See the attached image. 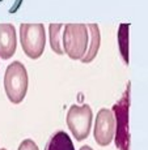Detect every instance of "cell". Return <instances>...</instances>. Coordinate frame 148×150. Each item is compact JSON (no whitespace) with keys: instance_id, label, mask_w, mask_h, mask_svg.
I'll return each instance as SVG.
<instances>
[{"instance_id":"cell-1","label":"cell","mask_w":148,"mask_h":150,"mask_svg":"<svg viewBox=\"0 0 148 150\" xmlns=\"http://www.w3.org/2000/svg\"><path fill=\"white\" fill-rule=\"evenodd\" d=\"M28 71L21 62H13L5 69L4 90L8 99L13 105H19L25 99L28 93Z\"/></svg>"},{"instance_id":"cell-2","label":"cell","mask_w":148,"mask_h":150,"mask_svg":"<svg viewBox=\"0 0 148 150\" xmlns=\"http://www.w3.org/2000/svg\"><path fill=\"white\" fill-rule=\"evenodd\" d=\"M89 42V30L85 24H67L63 28L62 46L72 60H81Z\"/></svg>"},{"instance_id":"cell-3","label":"cell","mask_w":148,"mask_h":150,"mask_svg":"<svg viewBox=\"0 0 148 150\" xmlns=\"http://www.w3.org/2000/svg\"><path fill=\"white\" fill-rule=\"evenodd\" d=\"M131 83H127L123 96L113 107L115 120V146L118 150H130V132H129V108L131 102Z\"/></svg>"},{"instance_id":"cell-4","label":"cell","mask_w":148,"mask_h":150,"mask_svg":"<svg viewBox=\"0 0 148 150\" xmlns=\"http://www.w3.org/2000/svg\"><path fill=\"white\" fill-rule=\"evenodd\" d=\"M20 43L28 57L37 60L42 56L46 46V31L43 24L20 25Z\"/></svg>"},{"instance_id":"cell-5","label":"cell","mask_w":148,"mask_h":150,"mask_svg":"<svg viewBox=\"0 0 148 150\" xmlns=\"http://www.w3.org/2000/svg\"><path fill=\"white\" fill-rule=\"evenodd\" d=\"M93 122V112L89 105H72L67 112V125L76 141H83L89 136Z\"/></svg>"},{"instance_id":"cell-6","label":"cell","mask_w":148,"mask_h":150,"mask_svg":"<svg viewBox=\"0 0 148 150\" xmlns=\"http://www.w3.org/2000/svg\"><path fill=\"white\" fill-rule=\"evenodd\" d=\"M115 120L114 114L109 108H101L96 115L93 136L100 146H108L114 138Z\"/></svg>"},{"instance_id":"cell-7","label":"cell","mask_w":148,"mask_h":150,"mask_svg":"<svg viewBox=\"0 0 148 150\" xmlns=\"http://www.w3.org/2000/svg\"><path fill=\"white\" fill-rule=\"evenodd\" d=\"M17 33L12 24H0V57L8 60L16 54Z\"/></svg>"},{"instance_id":"cell-8","label":"cell","mask_w":148,"mask_h":150,"mask_svg":"<svg viewBox=\"0 0 148 150\" xmlns=\"http://www.w3.org/2000/svg\"><path fill=\"white\" fill-rule=\"evenodd\" d=\"M88 30H89V42H88V48L85 51V55L81 57L80 62L84 64L92 63L97 56L98 51H100L101 46V31L97 24H88Z\"/></svg>"},{"instance_id":"cell-9","label":"cell","mask_w":148,"mask_h":150,"mask_svg":"<svg viewBox=\"0 0 148 150\" xmlns=\"http://www.w3.org/2000/svg\"><path fill=\"white\" fill-rule=\"evenodd\" d=\"M45 150H75V146L64 131H58L49 138Z\"/></svg>"},{"instance_id":"cell-10","label":"cell","mask_w":148,"mask_h":150,"mask_svg":"<svg viewBox=\"0 0 148 150\" xmlns=\"http://www.w3.org/2000/svg\"><path fill=\"white\" fill-rule=\"evenodd\" d=\"M63 24H50L49 25V42H50L51 51L56 55H63L62 46V34H63Z\"/></svg>"},{"instance_id":"cell-11","label":"cell","mask_w":148,"mask_h":150,"mask_svg":"<svg viewBox=\"0 0 148 150\" xmlns=\"http://www.w3.org/2000/svg\"><path fill=\"white\" fill-rule=\"evenodd\" d=\"M129 29H130V24H121L117 37L122 60H123V63L126 65H129Z\"/></svg>"},{"instance_id":"cell-12","label":"cell","mask_w":148,"mask_h":150,"mask_svg":"<svg viewBox=\"0 0 148 150\" xmlns=\"http://www.w3.org/2000/svg\"><path fill=\"white\" fill-rule=\"evenodd\" d=\"M17 150H39V149H38V146H37V144L34 142L31 138H26V140H24L20 144Z\"/></svg>"},{"instance_id":"cell-13","label":"cell","mask_w":148,"mask_h":150,"mask_svg":"<svg viewBox=\"0 0 148 150\" xmlns=\"http://www.w3.org/2000/svg\"><path fill=\"white\" fill-rule=\"evenodd\" d=\"M22 3H24V0H14V1H13V4H12V7H11L9 9H8V12H9L11 14H13V13L19 12V9H20V8H21Z\"/></svg>"},{"instance_id":"cell-14","label":"cell","mask_w":148,"mask_h":150,"mask_svg":"<svg viewBox=\"0 0 148 150\" xmlns=\"http://www.w3.org/2000/svg\"><path fill=\"white\" fill-rule=\"evenodd\" d=\"M80 150H93V149H92L91 146H87V145H85V146H81Z\"/></svg>"},{"instance_id":"cell-15","label":"cell","mask_w":148,"mask_h":150,"mask_svg":"<svg viewBox=\"0 0 148 150\" xmlns=\"http://www.w3.org/2000/svg\"><path fill=\"white\" fill-rule=\"evenodd\" d=\"M0 150H7V149H4V148H1V149H0Z\"/></svg>"},{"instance_id":"cell-16","label":"cell","mask_w":148,"mask_h":150,"mask_svg":"<svg viewBox=\"0 0 148 150\" xmlns=\"http://www.w3.org/2000/svg\"><path fill=\"white\" fill-rule=\"evenodd\" d=\"M1 1H4V0H0V3H1Z\"/></svg>"}]
</instances>
